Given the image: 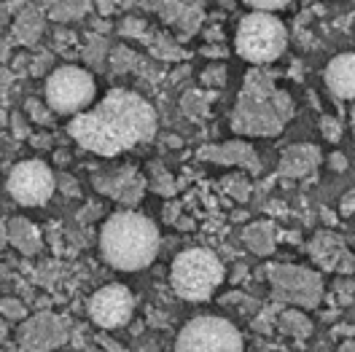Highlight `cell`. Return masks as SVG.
I'll return each instance as SVG.
<instances>
[{
    "label": "cell",
    "instance_id": "484cf974",
    "mask_svg": "<svg viewBox=\"0 0 355 352\" xmlns=\"http://www.w3.org/2000/svg\"><path fill=\"white\" fill-rule=\"evenodd\" d=\"M111 62H113V70H116V73H130V70L137 67L140 57L132 54L127 46H116V49L111 51Z\"/></svg>",
    "mask_w": 355,
    "mask_h": 352
},
{
    "label": "cell",
    "instance_id": "3957f363",
    "mask_svg": "<svg viewBox=\"0 0 355 352\" xmlns=\"http://www.w3.org/2000/svg\"><path fill=\"white\" fill-rule=\"evenodd\" d=\"M100 250L111 266L121 272H137V269H146L156 258L159 231H156L154 220L140 213H132V210L113 213L103 223Z\"/></svg>",
    "mask_w": 355,
    "mask_h": 352
},
{
    "label": "cell",
    "instance_id": "7bdbcfd3",
    "mask_svg": "<svg viewBox=\"0 0 355 352\" xmlns=\"http://www.w3.org/2000/svg\"><path fill=\"white\" fill-rule=\"evenodd\" d=\"M339 352H355V339L353 342H345V344L339 347Z\"/></svg>",
    "mask_w": 355,
    "mask_h": 352
},
{
    "label": "cell",
    "instance_id": "ffe728a7",
    "mask_svg": "<svg viewBox=\"0 0 355 352\" xmlns=\"http://www.w3.org/2000/svg\"><path fill=\"white\" fill-rule=\"evenodd\" d=\"M92 6V0H44V14H49L54 22H70L84 17Z\"/></svg>",
    "mask_w": 355,
    "mask_h": 352
},
{
    "label": "cell",
    "instance_id": "ee69618b",
    "mask_svg": "<svg viewBox=\"0 0 355 352\" xmlns=\"http://www.w3.org/2000/svg\"><path fill=\"white\" fill-rule=\"evenodd\" d=\"M164 146H173V148H178V146H180V137H167V140H164Z\"/></svg>",
    "mask_w": 355,
    "mask_h": 352
},
{
    "label": "cell",
    "instance_id": "f546056e",
    "mask_svg": "<svg viewBox=\"0 0 355 352\" xmlns=\"http://www.w3.org/2000/svg\"><path fill=\"white\" fill-rule=\"evenodd\" d=\"M223 186L229 188V194L234 199H240V202H245L248 199V191H250V186H248V180H245L243 175H232L223 180Z\"/></svg>",
    "mask_w": 355,
    "mask_h": 352
},
{
    "label": "cell",
    "instance_id": "d6986e66",
    "mask_svg": "<svg viewBox=\"0 0 355 352\" xmlns=\"http://www.w3.org/2000/svg\"><path fill=\"white\" fill-rule=\"evenodd\" d=\"M200 0H140V6L146 11L159 14V19L164 24H178L183 19V14L189 11V6H194Z\"/></svg>",
    "mask_w": 355,
    "mask_h": 352
},
{
    "label": "cell",
    "instance_id": "8d00e7d4",
    "mask_svg": "<svg viewBox=\"0 0 355 352\" xmlns=\"http://www.w3.org/2000/svg\"><path fill=\"white\" fill-rule=\"evenodd\" d=\"M11 73H14V76L30 73V57H27V54H19L17 60H11Z\"/></svg>",
    "mask_w": 355,
    "mask_h": 352
},
{
    "label": "cell",
    "instance_id": "4dcf8cb0",
    "mask_svg": "<svg viewBox=\"0 0 355 352\" xmlns=\"http://www.w3.org/2000/svg\"><path fill=\"white\" fill-rule=\"evenodd\" d=\"M320 132H323V137H326L329 143H339V137H342V124H339V118L323 116V118H320Z\"/></svg>",
    "mask_w": 355,
    "mask_h": 352
},
{
    "label": "cell",
    "instance_id": "44dd1931",
    "mask_svg": "<svg viewBox=\"0 0 355 352\" xmlns=\"http://www.w3.org/2000/svg\"><path fill=\"white\" fill-rule=\"evenodd\" d=\"M243 240L253 253L269 256L275 250V226L272 223H253V226L245 229Z\"/></svg>",
    "mask_w": 355,
    "mask_h": 352
},
{
    "label": "cell",
    "instance_id": "f35d334b",
    "mask_svg": "<svg viewBox=\"0 0 355 352\" xmlns=\"http://www.w3.org/2000/svg\"><path fill=\"white\" fill-rule=\"evenodd\" d=\"M339 210H342V215H353V213H355V188H353V191H347V194L342 197Z\"/></svg>",
    "mask_w": 355,
    "mask_h": 352
},
{
    "label": "cell",
    "instance_id": "e575fe53",
    "mask_svg": "<svg viewBox=\"0 0 355 352\" xmlns=\"http://www.w3.org/2000/svg\"><path fill=\"white\" fill-rule=\"evenodd\" d=\"M0 312H3L6 317H11V320L24 317V307L17 301V299H3V301H0Z\"/></svg>",
    "mask_w": 355,
    "mask_h": 352
},
{
    "label": "cell",
    "instance_id": "b9f144b4",
    "mask_svg": "<svg viewBox=\"0 0 355 352\" xmlns=\"http://www.w3.org/2000/svg\"><path fill=\"white\" fill-rule=\"evenodd\" d=\"M60 183H62V186L67 188L65 194H76V183H73V180H70L67 175H60Z\"/></svg>",
    "mask_w": 355,
    "mask_h": 352
},
{
    "label": "cell",
    "instance_id": "ac0fdd59",
    "mask_svg": "<svg viewBox=\"0 0 355 352\" xmlns=\"http://www.w3.org/2000/svg\"><path fill=\"white\" fill-rule=\"evenodd\" d=\"M8 240L17 250H22L24 256H33L41 250V231L27 218L8 220Z\"/></svg>",
    "mask_w": 355,
    "mask_h": 352
},
{
    "label": "cell",
    "instance_id": "9a60e30c",
    "mask_svg": "<svg viewBox=\"0 0 355 352\" xmlns=\"http://www.w3.org/2000/svg\"><path fill=\"white\" fill-rule=\"evenodd\" d=\"M326 87L339 100H355V51L336 54L326 65Z\"/></svg>",
    "mask_w": 355,
    "mask_h": 352
},
{
    "label": "cell",
    "instance_id": "52a82bcc",
    "mask_svg": "<svg viewBox=\"0 0 355 352\" xmlns=\"http://www.w3.org/2000/svg\"><path fill=\"white\" fill-rule=\"evenodd\" d=\"M175 352H243V336L223 317H194L178 333Z\"/></svg>",
    "mask_w": 355,
    "mask_h": 352
},
{
    "label": "cell",
    "instance_id": "d4e9b609",
    "mask_svg": "<svg viewBox=\"0 0 355 352\" xmlns=\"http://www.w3.org/2000/svg\"><path fill=\"white\" fill-rule=\"evenodd\" d=\"M81 60L87 62L92 70H103L108 62V41L100 35H92L89 44L81 49Z\"/></svg>",
    "mask_w": 355,
    "mask_h": 352
},
{
    "label": "cell",
    "instance_id": "5bb4252c",
    "mask_svg": "<svg viewBox=\"0 0 355 352\" xmlns=\"http://www.w3.org/2000/svg\"><path fill=\"white\" fill-rule=\"evenodd\" d=\"M202 161H216V164H237L245 167L248 173L259 175L261 173V159L256 154L253 146H248L243 140H229V143H216V146H202L197 151Z\"/></svg>",
    "mask_w": 355,
    "mask_h": 352
},
{
    "label": "cell",
    "instance_id": "d6a6232c",
    "mask_svg": "<svg viewBox=\"0 0 355 352\" xmlns=\"http://www.w3.org/2000/svg\"><path fill=\"white\" fill-rule=\"evenodd\" d=\"M253 11H264V14H272V11H280L286 8L291 0H245Z\"/></svg>",
    "mask_w": 355,
    "mask_h": 352
},
{
    "label": "cell",
    "instance_id": "f6af8a7d",
    "mask_svg": "<svg viewBox=\"0 0 355 352\" xmlns=\"http://www.w3.org/2000/svg\"><path fill=\"white\" fill-rule=\"evenodd\" d=\"M11 8H14V6H0V22H3V17H6Z\"/></svg>",
    "mask_w": 355,
    "mask_h": 352
},
{
    "label": "cell",
    "instance_id": "8fae6325",
    "mask_svg": "<svg viewBox=\"0 0 355 352\" xmlns=\"http://www.w3.org/2000/svg\"><path fill=\"white\" fill-rule=\"evenodd\" d=\"M94 188L105 197L121 202V204H137L143 199V191H146V177L135 167H116L108 173H97Z\"/></svg>",
    "mask_w": 355,
    "mask_h": 352
},
{
    "label": "cell",
    "instance_id": "4fadbf2b",
    "mask_svg": "<svg viewBox=\"0 0 355 352\" xmlns=\"http://www.w3.org/2000/svg\"><path fill=\"white\" fill-rule=\"evenodd\" d=\"M310 253L312 258L329 272H342V274L355 272V256L347 250L345 240L334 231H318L315 240L310 243Z\"/></svg>",
    "mask_w": 355,
    "mask_h": 352
},
{
    "label": "cell",
    "instance_id": "4316f807",
    "mask_svg": "<svg viewBox=\"0 0 355 352\" xmlns=\"http://www.w3.org/2000/svg\"><path fill=\"white\" fill-rule=\"evenodd\" d=\"M151 188L162 197H173L175 194V180L170 177V173H164L159 164H151Z\"/></svg>",
    "mask_w": 355,
    "mask_h": 352
},
{
    "label": "cell",
    "instance_id": "277c9868",
    "mask_svg": "<svg viewBox=\"0 0 355 352\" xmlns=\"http://www.w3.org/2000/svg\"><path fill=\"white\" fill-rule=\"evenodd\" d=\"M223 280V264L216 253L205 247H191L183 250L173 261L170 283L180 299L186 301H205L216 293V288Z\"/></svg>",
    "mask_w": 355,
    "mask_h": 352
},
{
    "label": "cell",
    "instance_id": "bcb514c9",
    "mask_svg": "<svg viewBox=\"0 0 355 352\" xmlns=\"http://www.w3.org/2000/svg\"><path fill=\"white\" fill-rule=\"evenodd\" d=\"M3 339H6V320L0 317V342H3Z\"/></svg>",
    "mask_w": 355,
    "mask_h": 352
},
{
    "label": "cell",
    "instance_id": "8992f818",
    "mask_svg": "<svg viewBox=\"0 0 355 352\" xmlns=\"http://www.w3.org/2000/svg\"><path fill=\"white\" fill-rule=\"evenodd\" d=\"M94 100V78L84 67L62 65L46 81V103L60 116H78Z\"/></svg>",
    "mask_w": 355,
    "mask_h": 352
},
{
    "label": "cell",
    "instance_id": "7dc6e473",
    "mask_svg": "<svg viewBox=\"0 0 355 352\" xmlns=\"http://www.w3.org/2000/svg\"><path fill=\"white\" fill-rule=\"evenodd\" d=\"M353 134H355V105H353Z\"/></svg>",
    "mask_w": 355,
    "mask_h": 352
},
{
    "label": "cell",
    "instance_id": "7a4b0ae2",
    "mask_svg": "<svg viewBox=\"0 0 355 352\" xmlns=\"http://www.w3.org/2000/svg\"><path fill=\"white\" fill-rule=\"evenodd\" d=\"M293 113L296 105L286 89L275 87V76L266 67H250L232 110V130L248 137H275L283 132Z\"/></svg>",
    "mask_w": 355,
    "mask_h": 352
},
{
    "label": "cell",
    "instance_id": "30bf717a",
    "mask_svg": "<svg viewBox=\"0 0 355 352\" xmlns=\"http://www.w3.org/2000/svg\"><path fill=\"white\" fill-rule=\"evenodd\" d=\"M135 299L124 285H105L100 288L92 301H89V315L100 328H119L127 326L132 317Z\"/></svg>",
    "mask_w": 355,
    "mask_h": 352
},
{
    "label": "cell",
    "instance_id": "83f0119b",
    "mask_svg": "<svg viewBox=\"0 0 355 352\" xmlns=\"http://www.w3.org/2000/svg\"><path fill=\"white\" fill-rule=\"evenodd\" d=\"M119 33L127 35V38H143V44H146V38H151L146 19H137V17H127L124 22L119 24Z\"/></svg>",
    "mask_w": 355,
    "mask_h": 352
},
{
    "label": "cell",
    "instance_id": "836d02e7",
    "mask_svg": "<svg viewBox=\"0 0 355 352\" xmlns=\"http://www.w3.org/2000/svg\"><path fill=\"white\" fill-rule=\"evenodd\" d=\"M49 67H51V54H49V51H41L38 57L30 60V76H44Z\"/></svg>",
    "mask_w": 355,
    "mask_h": 352
},
{
    "label": "cell",
    "instance_id": "d590c367",
    "mask_svg": "<svg viewBox=\"0 0 355 352\" xmlns=\"http://www.w3.org/2000/svg\"><path fill=\"white\" fill-rule=\"evenodd\" d=\"M11 132H14L17 140L30 137V127H27V118H24L22 113H14V116H11Z\"/></svg>",
    "mask_w": 355,
    "mask_h": 352
},
{
    "label": "cell",
    "instance_id": "6da1fadb",
    "mask_svg": "<svg viewBox=\"0 0 355 352\" xmlns=\"http://www.w3.org/2000/svg\"><path fill=\"white\" fill-rule=\"evenodd\" d=\"M67 132L81 148L111 159L154 137L156 113L140 94L111 89L97 108L73 116Z\"/></svg>",
    "mask_w": 355,
    "mask_h": 352
},
{
    "label": "cell",
    "instance_id": "7c38bea8",
    "mask_svg": "<svg viewBox=\"0 0 355 352\" xmlns=\"http://www.w3.org/2000/svg\"><path fill=\"white\" fill-rule=\"evenodd\" d=\"M67 339V326L62 317L57 315H38L33 320H27L19 328V344L30 352H46L51 347H60Z\"/></svg>",
    "mask_w": 355,
    "mask_h": 352
},
{
    "label": "cell",
    "instance_id": "74e56055",
    "mask_svg": "<svg viewBox=\"0 0 355 352\" xmlns=\"http://www.w3.org/2000/svg\"><path fill=\"white\" fill-rule=\"evenodd\" d=\"M329 167H331L334 173H345V170H347V156L334 151V154L329 156Z\"/></svg>",
    "mask_w": 355,
    "mask_h": 352
},
{
    "label": "cell",
    "instance_id": "ba28073f",
    "mask_svg": "<svg viewBox=\"0 0 355 352\" xmlns=\"http://www.w3.org/2000/svg\"><path fill=\"white\" fill-rule=\"evenodd\" d=\"M269 280L275 288V296L286 304H302V307H318L323 296V283L318 272L304 266L275 264L269 266Z\"/></svg>",
    "mask_w": 355,
    "mask_h": 352
},
{
    "label": "cell",
    "instance_id": "cb8c5ba5",
    "mask_svg": "<svg viewBox=\"0 0 355 352\" xmlns=\"http://www.w3.org/2000/svg\"><path fill=\"white\" fill-rule=\"evenodd\" d=\"M148 49L156 60L162 62H178V60H186V51L173 41V38H164V35H151Z\"/></svg>",
    "mask_w": 355,
    "mask_h": 352
},
{
    "label": "cell",
    "instance_id": "60d3db41",
    "mask_svg": "<svg viewBox=\"0 0 355 352\" xmlns=\"http://www.w3.org/2000/svg\"><path fill=\"white\" fill-rule=\"evenodd\" d=\"M8 51H11V44H8L6 38H0V62H6V60H8Z\"/></svg>",
    "mask_w": 355,
    "mask_h": 352
},
{
    "label": "cell",
    "instance_id": "e0dca14e",
    "mask_svg": "<svg viewBox=\"0 0 355 352\" xmlns=\"http://www.w3.org/2000/svg\"><path fill=\"white\" fill-rule=\"evenodd\" d=\"M44 8L38 6H24L22 11L14 17V24H11V35L14 41L22 46H35L44 35Z\"/></svg>",
    "mask_w": 355,
    "mask_h": 352
},
{
    "label": "cell",
    "instance_id": "1f68e13d",
    "mask_svg": "<svg viewBox=\"0 0 355 352\" xmlns=\"http://www.w3.org/2000/svg\"><path fill=\"white\" fill-rule=\"evenodd\" d=\"M27 113L33 116V121H38V124H44V127L51 124V113H49L44 103H38V100H27Z\"/></svg>",
    "mask_w": 355,
    "mask_h": 352
},
{
    "label": "cell",
    "instance_id": "9c48e42d",
    "mask_svg": "<svg viewBox=\"0 0 355 352\" xmlns=\"http://www.w3.org/2000/svg\"><path fill=\"white\" fill-rule=\"evenodd\" d=\"M57 188V177L49 170V164L38 159L19 161L8 175V194L24 207H41L46 204Z\"/></svg>",
    "mask_w": 355,
    "mask_h": 352
},
{
    "label": "cell",
    "instance_id": "2e32d148",
    "mask_svg": "<svg viewBox=\"0 0 355 352\" xmlns=\"http://www.w3.org/2000/svg\"><path fill=\"white\" fill-rule=\"evenodd\" d=\"M320 159L323 156H320L318 146H312V143H296V146H288L283 151L277 173L283 177H307L318 170Z\"/></svg>",
    "mask_w": 355,
    "mask_h": 352
},
{
    "label": "cell",
    "instance_id": "5b68a950",
    "mask_svg": "<svg viewBox=\"0 0 355 352\" xmlns=\"http://www.w3.org/2000/svg\"><path fill=\"white\" fill-rule=\"evenodd\" d=\"M286 44H288L286 24L275 19V14H264V11H253L243 17L237 35H234L237 54L248 62H253V67L275 62L286 51Z\"/></svg>",
    "mask_w": 355,
    "mask_h": 352
},
{
    "label": "cell",
    "instance_id": "ab89813d",
    "mask_svg": "<svg viewBox=\"0 0 355 352\" xmlns=\"http://www.w3.org/2000/svg\"><path fill=\"white\" fill-rule=\"evenodd\" d=\"M97 8H100V14H111L116 8V0H97Z\"/></svg>",
    "mask_w": 355,
    "mask_h": 352
},
{
    "label": "cell",
    "instance_id": "f1b7e54d",
    "mask_svg": "<svg viewBox=\"0 0 355 352\" xmlns=\"http://www.w3.org/2000/svg\"><path fill=\"white\" fill-rule=\"evenodd\" d=\"M202 84H207V87H223L226 84V65L221 62H216V65H210L205 73H202Z\"/></svg>",
    "mask_w": 355,
    "mask_h": 352
},
{
    "label": "cell",
    "instance_id": "603a6c76",
    "mask_svg": "<svg viewBox=\"0 0 355 352\" xmlns=\"http://www.w3.org/2000/svg\"><path fill=\"white\" fill-rule=\"evenodd\" d=\"M277 326H280L283 333L296 336V339H304V336H310L312 333V323L302 315V312H296V309H286V312L280 315Z\"/></svg>",
    "mask_w": 355,
    "mask_h": 352
},
{
    "label": "cell",
    "instance_id": "7402d4cb",
    "mask_svg": "<svg viewBox=\"0 0 355 352\" xmlns=\"http://www.w3.org/2000/svg\"><path fill=\"white\" fill-rule=\"evenodd\" d=\"M213 100H216V94H213V91L189 89V91L183 94L180 105H183V113H186V116H191V118H205V116L210 113V103H213Z\"/></svg>",
    "mask_w": 355,
    "mask_h": 352
}]
</instances>
